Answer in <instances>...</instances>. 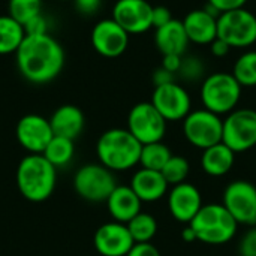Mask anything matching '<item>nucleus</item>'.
<instances>
[{"instance_id": "obj_35", "label": "nucleus", "mask_w": 256, "mask_h": 256, "mask_svg": "<svg viewBox=\"0 0 256 256\" xmlns=\"http://www.w3.org/2000/svg\"><path fill=\"white\" fill-rule=\"evenodd\" d=\"M126 256H162L159 249L152 243H135Z\"/></svg>"}, {"instance_id": "obj_5", "label": "nucleus", "mask_w": 256, "mask_h": 256, "mask_svg": "<svg viewBox=\"0 0 256 256\" xmlns=\"http://www.w3.org/2000/svg\"><path fill=\"white\" fill-rule=\"evenodd\" d=\"M243 87L228 72H214L202 80L201 84V102L206 110L226 116L232 112L242 98Z\"/></svg>"}, {"instance_id": "obj_10", "label": "nucleus", "mask_w": 256, "mask_h": 256, "mask_svg": "<svg viewBox=\"0 0 256 256\" xmlns=\"http://www.w3.org/2000/svg\"><path fill=\"white\" fill-rule=\"evenodd\" d=\"M126 129L146 146L164 140L166 134V120L152 102H140L129 111Z\"/></svg>"}, {"instance_id": "obj_32", "label": "nucleus", "mask_w": 256, "mask_h": 256, "mask_svg": "<svg viewBox=\"0 0 256 256\" xmlns=\"http://www.w3.org/2000/svg\"><path fill=\"white\" fill-rule=\"evenodd\" d=\"M238 254L240 256H256V226H250V230L242 237Z\"/></svg>"}, {"instance_id": "obj_15", "label": "nucleus", "mask_w": 256, "mask_h": 256, "mask_svg": "<svg viewBox=\"0 0 256 256\" xmlns=\"http://www.w3.org/2000/svg\"><path fill=\"white\" fill-rule=\"evenodd\" d=\"M153 4L147 0H117L112 8V20L129 34H141L150 30Z\"/></svg>"}, {"instance_id": "obj_14", "label": "nucleus", "mask_w": 256, "mask_h": 256, "mask_svg": "<svg viewBox=\"0 0 256 256\" xmlns=\"http://www.w3.org/2000/svg\"><path fill=\"white\" fill-rule=\"evenodd\" d=\"M129 33L112 18L98 21L92 30V45L104 57L114 58L122 56L129 45Z\"/></svg>"}, {"instance_id": "obj_11", "label": "nucleus", "mask_w": 256, "mask_h": 256, "mask_svg": "<svg viewBox=\"0 0 256 256\" xmlns=\"http://www.w3.org/2000/svg\"><path fill=\"white\" fill-rule=\"evenodd\" d=\"M222 206L238 225H256V186L246 180L230 183L224 192Z\"/></svg>"}, {"instance_id": "obj_38", "label": "nucleus", "mask_w": 256, "mask_h": 256, "mask_svg": "<svg viewBox=\"0 0 256 256\" xmlns=\"http://www.w3.org/2000/svg\"><path fill=\"white\" fill-rule=\"evenodd\" d=\"M176 74L166 70L165 68L159 66L154 72H153V84L154 87L158 86H164V84H170V82H174L176 81Z\"/></svg>"}, {"instance_id": "obj_2", "label": "nucleus", "mask_w": 256, "mask_h": 256, "mask_svg": "<svg viewBox=\"0 0 256 256\" xmlns=\"http://www.w3.org/2000/svg\"><path fill=\"white\" fill-rule=\"evenodd\" d=\"M15 180L20 194L27 201L44 202L56 189L57 168L44 154H27L18 164Z\"/></svg>"}, {"instance_id": "obj_1", "label": "nucleus", "mask_w": 256, "mask_h": 256, "mask_svg": "<svg viewBox=\"0 0 256 256\" xmlns=\"http://www.w3.org/2000/svg\"><path fill=\"white\" fill-rule=\"evenodd\" d=\"M18 72L28 82L46 84L57 78L64 66V51L50 33L26 34L15 52Z\"/></svg>"}, {"instance_id": "obj_29", "label": "nucleus", "mask_w": 256, "mask_h": 256, "mask_svg": "<svg viewBox=\"0 0 256 256\" xmlns=\"http://www.w3.org/2000/svg\"><path fill=\"white\" fill-rule=\"evenodd\" d=\"M39 14H42V0H9L8 3V15L22 26Z\"/></svg>"}, {"instance_id": "obj_25", "label": "nucleus", "mask_w": 256, "mask_h": 256, "mask_svg": "<svg viewBox=\"0 0 256 256\" xmlns=\"http://www.w3.org/2000/svg\"><path fill=\"white\" fill-rule=\"evenodd\" d=\"M74 153H75V146L72 140L54 135L42 154L54 168H63L72 160Z\"/></svg>"}, {"instance_id": "obj_28", "label": "nucleus", "mask_w": 256, "mask_h": 256, "mask_svg": "<svg viewBox=\"0 0 256 256\" xmlns=\"http://www.w3.org/2000/svg\"><path fill=\"white\" fill-rule=\"evenodd\" d=\"M242 87H255L256 86V51L250 50L243 52L234 63L231 72Z\"/></svg>"}, {"instance_id": "obj_30", "label": "nucleus", "mask_w": 256, "mask_h": 256, "mask_svg": "<svg viewBox=\"0 0 256 256\" xmlns=\"http://www.w3.org/2000/svg\"><path fill=\"white\" fill-rule=\"evenodd\" d=\"M160 172L170 186H176V184L186 182V178L190 172V165H189V160L186 158L172 154Z\"/></svg>"}, {"instance_id": "obj_37", "label": "nucleus", "mask_w": 256, "mask_h": 256, "mask_svg": "<svg viewBox=\"0 0 256 256\" xmlns=\"http://www.w3.org/2000/svg\"><path fill=\"white\" fill-rule=\"evenodd\" d=\"M75 3V8L82 15H93L100 8V0H72Z\"/></svg>"}, {"instance_id": "obj_16", "label": "nucleus", "mask_w": 256, "mask_h": 256, "mask_svg": "<svg viewBox=\"0 0 256 256\" xmlns=\"http://www.w3.org/2000/svg\"><path fill=\"white\" fill-rule=\"evenodd\" d=\"M93 244L99 255L126 256L135 242L126 224L112 220L98 228L93 237Z\"/></svg>"}, {"instance_id": "obj_4", "label": "nucleus", "mask_w": 256, "mask_h": 256, "mask_svg": "<svg viewBox=\"0 0 256 256\" xmlns=\"http://www.w3.org/2000/svg\"><path fill=\"white\" fill-rule=\"evenodd\" d=\"M190 228L196 236V242L210 246H220L231 242L237 232L238 224L222 204L202 206L192 219Z\"/></svg>"}, {"instance_id": "obj_20", "label": "nucleus", "mask_w": 256, "mask_h": 256, "mask_svg": "<svg viewBox=\"0 0 256 256\" xmlns=\"http://www.w3.org/2000/svg\"><path fill=\"white\" fill-rule=\"evenodd\" d=\"M189 42L190 40L182 20L172 18L168 24L156 28L154 32V45L162 52V56H184Z\"/></svg>"}, {"instance_id": "obj_26", "label": "nucleus", "mask_w": 256, "mask_h": 256, "mask_svg": "<svg viewBox=\"0 0 256 256\" xmlns=\"http://www.w3.org/2000/svg\"><path fill=\"white\" fill-rule=\"evenodd\" d=\"M172 153L166 144L162 141L159 142H152L142 146L141 156H140V165L141 168L153 170V171H162L166 162L171 159Z\"/></svg>"}, {"instance_id": "obj_19", "label": "nucleus", "mask_w": 256, "mask_h": 256, "mask_svg": "<svg viewBox=\"0 0 256 256\" xmlns=\"http://www.w3.org/2000/svg\"><path fill=\"white\" fill-rule=\"evenodd\" d=\"M132 190L142 202H156L168 194L170 184L160 171H153L147 168L138 170L130 180Z\"/></svg>"}, {"instance_id": "obj_34", "label": "nucleus", "mask_w": 256, "mask_h": 256, "mask_svg": "<svg viewBox=\"0 0 256 256\" xmlns=\"http://www.w3.org/2000/svg\"><path fill=\"white\" fill-rule=\"evenodd\" d=\"M172 20V14L166 6H153V15H152V26L153 28H159L165 24H168Z\"/></svg>"}, {"instance_id": "obj_6", "label": "nucleus", "mask_w": 256, "mask_h": 256, "mask_svg": "<svg viewBox=\"0 0 256 256\" xmlns=\"http://www.w3.org/2000/svg\"><path fill=\"white\" fill-rule=\"evenodd\" d=\"M117 188L114 172L102 164H87L81 166L74 177V189L86 201L106 202Z\"/></svg>"}, {"instance_id": "obj_36", "label": "nucleus", "mask_w": 256, "mask_h": 256, "mask_svg": "<svg viewBox=\"0 0 256 256\" xmlns=\"http://www.w3.org/2000/svg\"><path fill=\"white\" fill-rule=\"evenodd\" d=\"M207 3L213 4L222 14V12H228V10L244 8L248 0H207Z\"/></svg>"}, {"instance_id": "obj_27", "label": "nucleus", "mask_w": 256, "mask_h": 256, "mask_svg": "<svg viewBox=\"0 0 256 256\" xmlns=\"http://www.w3.org/2000/svg\"><path fill=\"white\" fill-rule=\"evenodd\" d=\"M128 230L135 243H150L158 232V222L148 213H138L128 224Z\"/></svg>"}, {"instance_id": "obj_42", "label": "nucleus", "mask_w": 256, "mask_h": 256, "mask_svg": "<svg viewBox=\"0 0 256 256\" xmlns=\"http://www.w3.org/2000/svg\"><path fill=\"white\" fill-rule=\"evenodd\" d=\"M58 2H69V0H58Z\"/></svg>"}, {"instance_id": "obj_43", "label": "nucleus", "mask_w": 256, "mask_h": 256, "mask_svg": "<svg viewBox=\"0 0 256 256\" xmlns=\"http://www.w3.org/2000/svg\"><path fill=\"white\" fill-rule=\"evenodd\" d=\"M255 226H256V225H255Z\"/></svg>"}, {"instance_id": "obj_40", "label": "nucleus", "mask_w": 256, "mask_h": 256, "mask_svg": "<svg viewBox=\"0 0 256 256\" xmlns=\"http://www.w3.org/2000/svg\"><path fill=\"white\" fill-rule=\"evenodd\" d=\"M210 50H212V54L214 56V57H225V56H228V52H230V50H231V46L225 42V40H222V39H219V38H216L212 44H210Z\"/></svg>"}, {"instance_id": "obj_33", "label": "nucleus", "mask_w": 256, "mask_h": 256, "mask_svg": "<svg viewBox=\"0 0 256 256\" xmlns=\"http://www.w3.org/2000/svg\"><path fill=\"white\" fill-rule=\"evenodd\" d=\"M22 27L26 34H45L48 33V20L42 14H39L28 20Z\"/></svg>"}, {"instance_id": "obj_39", "label": "nucleus", "mask_w": 256, "mask_h": 256, "mask_svg": "<svg viewBox=\"0 0 256 256\" xmlns=\"http://www.w3.org/2000/svg\"><path fill=\"white\" fill-rule=\"evenodd\" d=\"M182 60H183V56H174V54H168V56H164L162 57V68H165L166 70L172 72L177 75L180 66H182Z\"/></svg>"}, {"instance_id": "obj_22", "label": "nucleus", "mask_w": 256, "mask_h": 256, "mask_svg": "<svg viewBox=\"0 0 256 256\" xmlns=\"http://www.w3.org/2000/svg\"><path fill=\"white\" fill-rule=\"evenodd\" d=\"M50 124L56 136H63L75 141L84 130L86 118L78 106L62 105L52 112Z\"/></svg>"}, {"instance_id": "obj_17", "label": "nucleus", "mask_w": 256, "mask_h": 256, "mask_svg": "<svg viewBox=\"0 0 256 256\" xmlns=\"http://www.w3.org/2000/svg\"><path fill=\"white\" fill-rule=\"evenodd\" d=\"M202 196L196 186L184 182L172 186L168 192V208L171 216L180 224H190L202 207Z\"/></svg>"}, {"instance_id": "obj_8", "label": "nucleus", "mask_w": 256, "mask_h": 256, "mask_svg": "<svg viewBox=\"0 0 256 256\" xmlns=\"http://www.w3.org/2000/svg\"><path fill=\"white\" fill-rule=\"evenodd\" d=\"M183 134L194 147L206 150L222 142L224 118L206 108L190 111L183 120Z\"/></svg>"}, {"instance_id": "obj_13", "label": "nucleus", "mask_w": 256, "mask_h": 256, "mask_svg": "<svg viewBox=\"0 0 256 256\" xmlns=\"http://www.w3.org/2000/svg\"><path fill=\"white\" fill-rule=\"evenodd\" d=\"M16 141L28 154H42L54 136L50 120L39 114L22 116L15 128Z\"/></svg>"}, {"instance_id": "obj_18", "label": "nucleus", "mask_w": 256, "mask_h": 256, "mask_svg": "<svg viewBox=\"0 0 256 256\" xmlns=\"http://www.w3.org/2000/svg\"><path fill=\"white\" fill-rule=\"evenodd\" d=\"M182 21L189 40L194 44L210 45L218 38V16L208 14L204 8L190 10Z\"/></svg>"}, {"instance_id": "obj_7", "label": "nucleus", "mask_w": 256, "mask_h": 256, "mask_svg": "<svg viewBox=\"0 0 256 256\" xmlns=\"http://www.w3.org/2000/svg\"><path fill=\"white\" fill-rule=\"evenodd\" d=\"M218 38L231 48H246L256 42V15L246 8L222 12L218 18Z\"/></svg>"}, {"instance_id": "obj_21", "label": "nucleus", "mask_w": 256, "mask_h": 256, "mask_svg": "<svg viewBox=\"0 0 256 256\" xmlns=\"http://www.w3.org/2000/svg\"><path fill=\"white\" fill-rule=\"evenodd\" d=\"M141 206L142 201L136 196L130 186L117 184V188L106 200V207L111 218L120 224H128L138 213H141Z\"/></svg>"}, {"instance_id": "obj_12", "label": "nucleus", "mask_w": 256, "mask_h": 256, "mask_svg": "<svg viewBox=\"0 0 256 256\" xmlns=\"http://www.w3.org/2000/svg\"><path fill=\"white\" fill-rule=\"evenodd\" d=\"M150 102L166 122L184 120L192 111L190 96L188 90L177 81L154 87Z\"/></svg>"}, {"instance_id": "obj_31", "label": "nucleus", "mask_w": 256, "mask_h": 256, "mask_svg": "<svg viewBox=\"0 0 256 256\" xmlns=\"http://www.w3.org/2000/svg\"><path fill=\"white\" fill-rule=\"evenodd\" d=\"M177 75L189 82L198 81L204 75V63L200 57L195 56H183L182 66L177 72Z\"/></svg>"}, {"instance_id": "obj_3", "label": "nucleus", "mask_w": 256, "mask_h": 256, "mask_svg": "<svg viewBox=\"0 0 256 256\" xmlns=\"http://www.w3.org/2000/svg\"><path fill=\"white\" fill-rule=\"evenodd\" d=\"M142 144L128 130L114 128L104 132L96 144L99 164L112 172L128 171L140 164Z\"/></svg>"}, {"instance_id": "obj_41", "label": "nucleus", "mask_w": 256, "mask_h": 256, "mask_svg": "<svg viewBox=\"0 0 256 256\" xmlns=\"http://www.w3.org/2000/svg\"><path fill=\"white\" fill-rule=\"evenodd\" d=\"M182 238H183L186 243H194V242H196V236H195L194 230L190 228V225H186V226H184V230L182 231Z\"/></svg>"}, {"instance_id": "obj_24", "label": "nucleus", "mask_w": 256, "mask_h": 256, "mask_svg": "<svg viewBox=\"0 0 256 256\" xmlns=\"http://www.w3.org/2000/svg\"><path fill=\"white\" fill-rule=\"evenodd\" d=\"M26 38L22 24L10 15H0V56L15 54Z\"/></svg>"}, {"instance_id": "obj_9", "label": "nucleus", "mask_w": 256, "mask_h": 256, "mask_svg": "<svg viewBox=\"0 0 256 256\" xmlns=\"http://www.w3.org/2000/svg\"><path fill=\"white\" fill-rule=\"evenodd\" d=\"M225 142L234 153H243L256 146V111L250 108L234 110L224 118Z\"/></svg>"}, {"instance_id": "obj_23", "label": "nucleus", "mask_w": 256, "mask_h": 256, "mask_svg": "<svg viewBox=\"0 0 256 256\" xmlns=\"http://www.w3.org/2000/svg\"><path fill=\"white\" fill-rule=\"evenodd\" d=\"M234 162H236V153L225 142H219L202 150L201 166L202 171L210 177L226 176L232 170Z\"/></svg>"}]
</instances>
